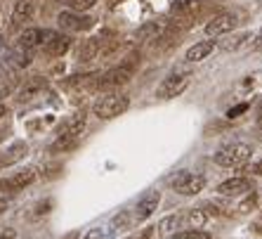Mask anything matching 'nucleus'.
<instances>
[{
    "mask_svg": "<svg viewBox=\"0 0 262 239\" xmlns=\"http://www.w3.org/2000/svg\"><path fill=\"white\" fill-rule=\"evenodd\" d=\"M85 111H76L71 118H69L67 123H64V128L59 130V135H57V140L52 142V152H67V149H71L76 142H78V137L83 135V130H85Z\"/></svg>",
    "mask_w": 262,
    "mask_h": 239,
    "instance_id": "f257e3e1",
    "label": "nucleus"
},
{
    "mask_svg": "<svg viewBox=\"0 0 262 239\" xmlns=\"http://www.w3.org/2000/svg\"><path fill=\"white\" fill-rule=\"evenodd\" d=\"M133 69H135V55L130 62H123L118 67L109 69V71H104V74H97L95 78V90H109V88H118L123 83H128L133 78Z\"/></svg>",
    "mask_w": 262,
    "mask_h": 239,
    "instance_id": "f03ea898",
    "label": "nucleus"
},
{
    "mask_svg": "<svg viewBox=\"0 0 262 239\" xmlns=\"http://www.w3.org/2000/svg\"><path fill=\"white\" fill-rule=\"evenodd\" d=\"M130 107V97L128 95H121V92H109V95H102V97L95 102L92 111L97 118H114L121 116L123 111Z\"/></svg>",
    "mask_w": 262,
    "mask_h": 239,
    "instance_id": "7ed1b4c3",
    "label": "nucleus"
},
{
    "mask_svg": "<svg viewBox=\"0 0 262 239\" xmlns=\"http://www.w3.org/2000/svg\"><path fill=\"white\" fill-rule=\"evenodd\" d=\"M253 156V149L244 142H232L222 147L217 154H215V164L217 166H225V168H232V166H244L246 161Z\"/></svg>",
    "mask_w": 262,
    "mask_h": 239,
    "instance_id": "20e7f679",
    "label": "nucleus"
},
{
    "mask_svg": "<svg viewBox=\"0 0 262 239\" xmlns=\"http://www.w3.org/2000/svg\"><path fill=\"white\" fill-rule=\"evenodd\" d=\"M170 187L182 196H194L206 187V178L199 175V173H191V171H180L170 178Z\"/></svg>",
    "mask_w": 262,
    "mask_h": 239,
    "instance_id": "39448f33",
    "label": "nucleus"
},
{
    "mask_svg": "<svg viewBox=\"0 0 262 239\" xmlns=\"http://www.w3.org/2000/svg\"><path fill=\"white\" fill-rule=\"evenodd\" d=\"M189 86V74H170L168 78L156 88V97L161 99H172L177 95H182Z\"/></svg>",
    "mask_w": 262,
    "mask_h": 239,
    "instance_id": "423d86ee",
    "label": "nucleus"
},
{
    "mask_svg": "<svg viewBox=\"0 0 262 239\" xmlns=\"http://www.w3.org/2000/svg\"><path fill=\"white\" fill-rule=\"evenodd\" d=\"M40 48H43L50 57H61V55H67L69 48H71V38H69L67 33L48 31V36H45V41H43Z\"/></svg>",
    "mask_w": 262,
    "mask_h": 239,
    "instance_id": "0eeeda50",
    "label": "nucleus"
},
{
    "mask_svg": "<svg viewBox=\"0 0 262 239\" xmlns=\"http://www.w3.org/2000/svg\"><path fill=\"white\" fill-rule=\"evenodd\" d=\"M36 178H38L36 168H24V171H17L14 175H10V178L0 180V190H7V192L24 190V187L36 183Z\"/></svg>",
    "mask_w": 262,
    "mask_h": 239,
    "instance_id": "6e6552de",
    "label": "nucleus"
},
{
    "mask_svg": "<svg viewBox=\"0 0 262 239\" xmlns=\"http://www.w3.org/2000/svg\"><path fill=\"white\" fill-rule=\"evenodd\" d=\"M57 24H59L64 31H88L95 22H92V17H88V14L67 10V12H61L59 17H57Z\"/></svg>",
    "mask_w": 262,
    "mask_h": 239,
    "instance_id": "1a4fd4ad",
    "label": "nucleus"
},
{
    "mask_svg": "<svg viewBox=\"0 0 262 239\" xmlns=\"http://www.w3.org/2000/svg\"><path fill=\"white\" fill-rule=\"evenodd\" d=\"M159 204H161V192L159 190H149L146 194L140 196V202H137V206H135V218H137V221H146L149 215L156 213Z\"/></svg>",
    "mask_w": 262,
    "mask_h": 239,
    "instance_id": "9d476101",
    "label": "nucleus"
},
{
    "mask_svg": "<svg viewBox=\"0 0 262 239\" xmlns=\"http://www.w3.org/2000/svg\"><path fill=\"white\" fill-rule=\"evenodd\" d=\"M234 26H236V17L234 14H217L206 24V36L217 38L225 36V33H232Z\"/></svg>",
    "mask_w": 262,
    "mask_h": 239,
    "instance_id": "9b49d317",
    "label": "nucleus"
},
{
    "mask_svg": "<svg viewBox=\"0 0 262 239\" xmlns=\"http://www.w3.org/2000/svg\"><path fill=\"white\" fill-rule=\"evenodd\" d=\"M33 12H36V0H17V5L12 10V29H19L24 26L26 22L33 19Z\"/></svg>",
    "mask_w": 262,
    "mask_h": 239,
    "instance_id": "f8f14e48",
    "label": "nucleus"
},
{
    "mask_svg": "<svg viewBox=\"0 0 262 239\" xmlns=\"http://www.w3.org/2000/svg\"><path fill=\"white\" fill-rule=\"evenodd\" d=\"M48 36V29H26L21 36H19V48L21 50H33L40 48Z\"/></svg>",
    "mask_w": 262,
    "mask_h": 239,
    "instance_id": "ddd939ff",
    "label": "nucleus"
},
{
    "mask_svg": "<svg viewBox=\"0 0 262 239\" xmlns=\"http://www.w3.org/2000/svg\"><path fill=\"white\" fill-rule=\"evenodd\" d=\"M246 190H250V183L246 178H229L225 183H220L217 192L222 196H236V194H244Z\"/></svg>",
    "mask_w": 262,
    "mask_h": 239,
    "instance_id": "4468645a",
    "label": "nucleus"
},
{
    "mask_svg": "<svg viewBox=\"0 0 262 239\" xmlns=\"http://www.w3.org/2000/svg\"><path fill=\"white\" fill-rule=\"evenodd\" d=\"M253 38L255 36H253L250 31H241V33H234L232 38H225V41L220 43V50H225V52H236V50L246 48Z\"/></svg>",
    "mask_w": 262,
    "mask_h": 239,
    "instance_id": "2eb2a0df",
    "label": "nucleus"
},
{
    "mask_svg": "<svg viewBox=\"0 0 262 239\" xmlns=\"http://www.w3.org/2000/svg\"><path fill=\"white\" fill-rule=\"evenodd\" d=\"M45 88V78H40V76H36V78H31V81H26L24 86L19 88V95H17V99L19 102H29V99H33L38 95V92Z\"/></svg>",
    "mask_w": 262,
    "mask_h": 239,
    "instance_id": "dca6fc26",
    "label": "nucleus"
},
{
    "mask_svg": "<svg viewBox=\"0 0 262 239\" xmlns=\"http://www.w3.org/2000/svg\"><path fill=\"white\" fill-rule=\"evenodd\" d=\"M215 43L213 41H201V43H194L189 50H187V59L189 62H203L206 57L213 55Z\"/></svg>",
    "mask_w": 262,
    "mask_h": 239,
    "instance_id": "f3484780",
    "label": "nucleus"
},
{
    "mask_svg": "<svg viewBox=\"0 0 262 239\" xmlns=\"http://www.w3.org/2000/svg\"><path fill=\"white\" fill-rule=\"evenodd\" d=\"M163 36V24L161 22H146V24H142L140 29H137V33H135V38L137 41H156V38Z\"/></svg>",
    "mask_w": 262,
    "mask_h": 239,
    "instance_id": "a211bd4d",
    "label": "nucleus"
},
{
    "mask_svg": "<svg viewBox=\"0 0 262 239\" xmlns=\"http://www.w3.org/2000/svg\"><path fill=\"white\" fill-rule=\"evenodd\" d=\"M95 57H99V41L97 38H88L78 50V59L80 62H90V59H95Z\"/></svg>",
    "mask_w": 262,
    "mask_h": 239,
    "instance_id": "6ab92c4d",
    "label": "nucleus"
},
{
    "mask_svg": "<svg viewBox=\"0 0 262 239\" xmlns=\"http://www.w3.org/2000/svg\"><path fill=\"white\" fill-rule=\"evenodd\" d=\"M199 5H201V0H172L170 12L172 14H189V12H194Z\"/></svg>",
    "mask_w": 262,
    "mask_h": 239,
    "instance_id": "aec40b11",
    "label": "nucleus"
},
{
    "mask_svg": "<svg viewBox=\"0 0 262 239\" xmlns=\"http://www.w3.org/2000/svg\"><path fill=\"white\" fill-rule=\"evenodd\" d=\"M208 218L210 215L206 213L203 209H194L189 215H187V223H189V230H199V227H203L208 223Z\"/></svg>",
    "mask_w": 262,
    "mask_h": 239,
    "instance_id": "412c9836",
    "label": "nucleus"
},
{
    "mask_svg": "<svg viewBox=\"0 0 262 239\" xmlns=\"http://www.w3.org/2000/svg\"><path fill=\"white\" fill-rule=\"evenodd\" d=\"M175 227H177V215H168V218H163V221L159 223V234L161 237L175 234Z\"/></svg>",
    "mask_w": 262,
    "mask_h": 239,
    "instance_id": "4be33fe9",
    "label": "nucleus"
},
{
    "mask_svg": "<svg viewBox=\"0 0 262 239\" xmlns=\"http://www.w3.org/2000/svg\"><path fill=\"white\" fill-rule=\"evenodd\" d=\"M57 3H67V5L71 7V12H85L97 0H57Z\"/></svg>",
    "mask_w": 262,
    "mask_h": 239,
    "instance_id": "5701e85b",
    "label": "nucleus"
},
{
    "mask_svg": "<svg viewBox=\"0 0 262 239\" xmlns=\"http://www.w3.org/2000/svg\"><path fill=\"white\" fill-rule=\"evenodd\" d=\"M175 239H210V234L206 230H184V232L172 234Z\"/></svg>",
    "mask_w": 262,
    "mask_h": 239,
    "instance_id": "b1692460",
    "label": "nucleus"
},
{
    "mask_svg": "<svg viewBox=\"0 0 262 239\" xmlns=\"http://www.w3.org/2000/svg\"><path fill=\"white\" fill-rule=\"evenodd\" d=\"M130 221H133V215L128 213V211H123V213H118L114 221H111V227L114 230H125V227L130 225Z\"/></svg>",
    "mask_w": 262,
    "mask_h": 239,
    "instance_id": "393cba45",
    "label": "nucleus"
},
{
    "mask_svg": "<svg viewBox=\"0 0 262 239\" xmlns=\"http://www.w3.org/2000/svg\"><path fill=\"white\" fill-rule=\"evenodd\" d=\"M244 111H248V105H246V102H244V105H236V107H232V109L227 111V116H229V118H238V116H241V114H244Z\"/></svg>",
    "mask_w": 262,
    "mask_h": 239,
    "instance_id": "a878e982",
    "label": "nucleus"
},
{
    "mask_svg": "<svg viewBox=\"0 0 262 239\" xmlns=\"http://www.w3.org/2000/svg\"><path fill=\"white\" fill-rule=\"evenodd\" d=\"M109 237H111V234H106L104 230H99V227H97V230H92L85 239H109Z\"/></svg>",
    "mask_w": 262,
    "mask_h": 239,
    "instance_id": "bb28decb",
    "label": "nucleus"
},
{
    "mask_svg": "<svg viewBox=\"0 0 262 239\" xmlns=\"http://www.w3.org/2000/svg\"><path fill=\"white\" fill-rule=\"evenodd\" d=\"M0 239H17V232H14L12 227H7V230L0 232Z\"/></svg>",
    "mask_w": 262,
    "mask_h": 239,
    "instance_id": "cd10ccee",
    "label": "nucleus"
},
{
    "mask_svg": "<svg viewBox=\"0 0 262 239\" xmlns=\"http://www.w3.org/2000/svg\"><path fill=\"white\" fill-rule=\"evenodd\" d=\"M253 206H255V199H248V202L241 204V211H248V209H253Z\"/></svg>",
    "mask_w": 262,
    "mask_h": 239,
    "instance_id": "c85d7f7f",
    "label": "nucleus"
},
{
    "mask_svg": "<svg viewBox=\"0 0 262 239\" xmlns=\"http://www.w3.org/2000/svg\"><path fill=\"white\" fill-rule=\"evenodd\" d=\"M253 50H262V33L255 38V41H253Z\"/></svg>",
    "mask_w": 262,
    "mask_h": 239,
    "instance_id": "c756f323",
    "label": "nucleus"
},
{
    "mask_svg": "<svg viewBox=\"0 0 262 239\" xmlns=\"http://www.w3.org/2000/svg\"><path fill=\"white\" fill-rule=\"evenodd\" d=\"M253 173H255V175H262V161H257V164L253 166Z\"/></svg>",
    "mask_w": 262,
    "mask_h": 239,
    "instance_id": "7c9ffc66",
    "label": "nucleus"
},
{
    "mask_svg": "<svg viewBox=\"0 0 262 239\" xmlns=\"http://www.w3.org/2000/svg\"><path fill=\"white\" fill-rule=\"evenodd\" d=\"M5 135H7V126H3V123H0V142L5 140Z\"/></svg>",
    "mask_w": 262,
    "mask_h": 239,
    "instance_id": "2f4dec72",
    "label": "nucleus"
},
{
    "mask_svg": "<svg viewBox=\"0 0 262 239\" xmlns=\"http://www.w3.org/2000/svg\"><path fill=\"white\" fill-rule=\"evenodd\" d=\"M5 209H7V199H3V196H0V213H5Z\"/></svg>",
    "mask_w": 262,
    "mask_h": 239,
    "instance_id": "473e14b6",
    "label": "nucleus"
},
{
    "mask_svg": "<svg viewBox=\"0 0 262 239\" xmlns=\"http://www.w3.org/2000/svg\"><path fill=\"white\" fill-rule=\"evenodd\" d=\"M149 237H151V230L146 227V230H144V232H142V234H140V237H137V239H149Z\"/></svg>",
    "mask_w": 262,
    "mask_h": 239,
    "instance_id": "72a5a7b5",
    "label": "nucleus"
},
{
    "mask_svg": "<svg viewBox=\"0 0 262 239\" xmlns=\"http://www.w3.org/2000/svg\"><path fill=\"white\" fill-rule=\"evenodd\" d=\"M5 114H7V107H5V105H0V118L5 116Z\"/></svg>",
    "mask_w": 262,
    "mask_h": 239,
    "instance_id": "f704fd0d",
    "label": "nucleus"
},
{
    "mask_svg": "<svg viewBox=\"0 0 262 239\" xmlns=\"http://www.w3.org/2000/svg\"><path fill=\"white\" fill-rule=\"evenodd\" d=\"M3 48H5V41H3V36H0V52H3Z\"/></svg>",
    "mask_w": 262,
    "mask_h": 239,
    "instance_id": "c9c22d12",
    "label": "nucleus"
},
{
    "mask_svg": "<svg viewBox=\"0 0 262 239\" xmlns=\"http://www.w3.org/2000/svg\"><path fill=\"white\" fill-rule=\"evenodd\" d=\"M257 123L262 126V109H260V114H257Z\"/></svg>",
    "mask_w": 262,
    "mask_h": 239,
    "instance_id": "e433bc0d",
    "label": "nucleus"
}]
</instances>
